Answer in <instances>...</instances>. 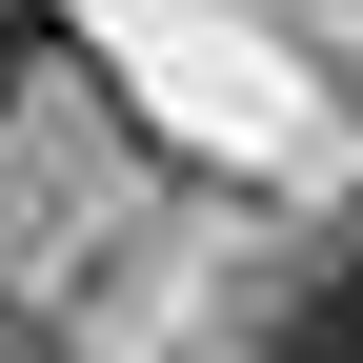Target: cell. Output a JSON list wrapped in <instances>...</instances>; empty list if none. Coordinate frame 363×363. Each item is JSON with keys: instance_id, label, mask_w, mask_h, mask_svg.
<instances>
[{"instance_id": "cell-1", "label": "cell", "mask_w": 363, "mask_h": 363, "mask_svg": "<svg viewBox=\"0 0 363 363\" xmlns=\"http://www.w3.org/2000/svg\"><path fill=\"white\" fill-rule=\"evenodd\" d=\"M242 363H363V283H343V262H323V283H283V303L242 323Z\"/></svg>"}, {"instance_id": "cell-5", "label": "cell", "mask_w": 363, "mask_h": 363, "mask_svg": "<svg viewBox=\"0 0 363 363\" xmlns=\"http://www.w3.org/2000/svg\"><path fill=\"white\" fill-rule=\"evenodd\" d=\"M0 81H21V61H0Z\"/></svg>"}, {"instance_id": "cell-4", "label": "cell", "mask_w": 363, "mask_h": 363, "mask_svg": "<svg viewBox=\"0 0 363 363\" xmlns=\"http://www.w3.org/2000/svg\"><path fill=\"white\" fill-rule=\"evenodd\" d=\"M343 283H363V242H343Z\"/></svg>"}, {"instance_id": "cell-2", "label": "cell", "mask_w": 363, "mask_h": 363, "mask_svg": "<svg viewBox=\"0 0 363 363\" xmlns=\"http://www.w3.org/2000/svg\"><path fill=\"white\" fill-rule=\"evenodd\" d=\"M40 21H61V0H0V40H40Z\"/></svg>"}, {"instance_id": "cell-3", "label": "cell", "mask_w": 363, "mask_h": 363, "mask_svg": "<svg viewBox=\"0 0 363 363\" xmlns=\"http://www.w3.org/2000/svg\"><path fill=\"white\" fill-rule=\"evenodd\" d=\"M0 363H61V343H40V323H0Z\"/></svg>"}]
</instances>
